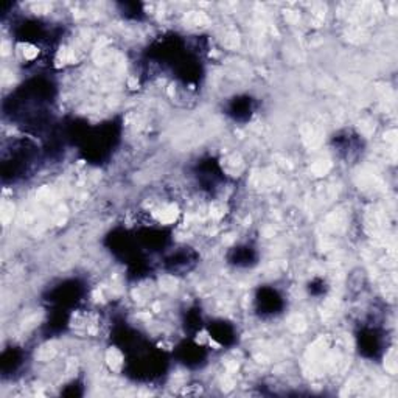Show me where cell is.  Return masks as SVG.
Instances as JSON below:
<instances>
[{"instance_id": "6da1fadb", "label": "cell", "mask_w": 398, "mask_h": 398, "mask_svg": "<svg viewBox=\"0 0 398 398\" xmlns=\"http://www.w3.org/2000/svg\"><path fill=\"white\" fill-rule=\"evenodd\" d=\"M35 147L30 142H17L10 156L3 157L2 173L3 176H11V181L22 178L25 173H28L33 162Z\"/></svg>"}, {"instance_id": "7a4b0ae2", "label": "cell", "mask_w": 398, "mask_h": 398, "mask_svg": "<svg viewBox=\"0 0 398 398\" xmlns=\"http://www.w3.org/2000/svg\"><path fill=\"white\" fill-rule=\"evenodd\" d=\"M86 141V157L93 161H101L103 157L109 153L114 145H116L118 138V132L116 129V125H105L101 128L92 131V134L86 132L83 136Z\"/></svg>"}, {"instance_id": "3957f363", "label": "cell", "mask_w": 398, "mask_h": 398, "mask_svg": "<svg viewBox=\"0 0 398 398\" xmlns=\"http://www.w3.org/2000/svg\"><path fill=\"white\" fill-rule=\"evenodd\" d=\"M84 294V287L78 280H66L50 291L48 302L60 309L77 305Z\"/></svg>"}, {"instance_id": "277c9868", "label": "cell", "mask_w": 398, "mask_h": 398, "mask_svg": "<svg viewBox=\"0 0 398 398\" xmlns=\"http://www.w3.org/2000/svg\"><path fill=\"white\" fill-rule=\"evenodd\" d=\"M283 307H285V300H283L282 294L274 288L264 287L258 289L255 296V309L260 316H275L282 313Z\"/></svg>"}, {"instance_id": "5b68a950", "label": "cell", "mask_w": 398, "mask_h": 398, "mask_svg": "<svg viewBox=\"0 0 398 398\" xmlns=\"http://www.w3.org/2000/svg\"><path fill=\"white\" fill-rule=\"evenodd\" d=\"M383 336L375 328H364L358 336L359 352L365 358H378L383 353Z\"/></svg>"}, {"instance_id": "8992f818", "label": "cell", "mask_w": 398, "mask_h": 398, "mask_svg": "<svg viewBox=\"0 0 398 398\" xmlns=\"http://www.w3.org/2000/svg\"><path fill=\"white\" fill-rule=\"evenodd\" d=\"M197 252H193L190 248H182L181 251H176L172 255L167 257L165 268L173 274L188 273V271L193 269L195 264H197Z\"/></svg>"}, {"instance_id": "52a82bcc", "label": "cell", "mask_w": 398, "mask_h": 398, "mask_svg": "<svg viewBox=\"0 0 398 398\" xmlns=\"http://www.w3.org/2000/svg\"><path fill=\"white\" fill-rule=\"evenodd\" d=\"M206 350L204 347L193 343V341H186L184 344L178 347V358L182 364L188 365V368H198L201 363L206 359Z\"/></svg>"}, {"instance_id": "ba28073f", "label": "cell", "mask_w": 398, "mask_h": 398, "mask_svg": "<svg viewBox=\"0 0 398 398\" xmlns=\"http://www.w3.org/2000/svg\"><path fill=\"white\" fill-rule=\"evenodd\" d=\"M207 332L215 343L219 345H232L237 339V332L229 322L215 320L207 325Z\"/></svg>"}, {"instance_id": "9c48e42d", "label": "cell", "mask_w": 398, "mask_h": 398, "mask_svg": "<svg viewBox=\"0 0 398 398\" xmlns=\"http://www.w3.org/2000/svg\"><path fill=\"white\" fill-rule=\"evenodd\" d=\"M254 114V101L249 97H235L227 105V116L232 117L235 122H248Z\"/></svg>"}, {"instance_id": "30bf717a", "label": "cell", "mask_w": 398, "mask_h": 398, "mask_svg": "<svg viewBox=\"0 0 398 398\" xmlns=\"http://www.w3.org/2000/svg\"><path fill=\"white\" fill-rule=\"evenodd\" d=\"M257 252L251 246H238L233 248L229 254V263L237 268H251L257 263Z\"/></svg>"}, {"instance_id": "8fae6325", "label": "cell", "mask_w": 398, "mask_h": 398, "mask_svg": "<svg viewBox=\"0 0 398 398\" xmlns=\"http://www.w3.org/2000/svg\"><path fill=\"white\" fill-rule=\"evenodd\" d=\"M24 359L22 352L17 349H11V350H5L2 355V370L6 375L8 372H15L17 370L19 365H21V361Z\"/></svg>"}, {"instance_id": "7c38bea8", "label": "cell", "mask_w": 398, "mask_h": 398, "mask_svg": "<svg viewBox=\"0 0 398 398\" xmlns=\"http://www.w3.org/2000/svg\"><path fill=\"white\" fill-rule=\"evenodd\" d=\"M120 12H122L123 17L132 19V21H141L142 16L145 15L143 5L142 3H136V2L120 3Z\"/></svg>"}]
</instances>
